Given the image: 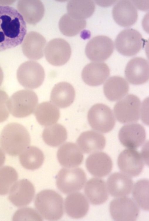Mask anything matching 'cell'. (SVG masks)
<instances>
[{
	"mask_svg": "<svg viewBox=\"0 0 149 221\" xmlns=\"http://www.w3.org/2000/svg\"><path fill=\"white\" fill-rule=\"evenodd\" d=\"M26 32L22 15L13 7L0 5V52L20 45Z\"/></svg>",
	"mask_w": 149,
	"mask_h": 221,
	"instance_id": "obj_1",
	"label": "cell"
},
{
	"mask_svg": "<svg viewBox=\"0 0 149 221\" xmlns=\"http://www.w3.org/2000/svg\"><path fill=\"white\" fill-rule=\"evenodd\" d=\"M31 138L26 129L17 123H9L0 135V146L6 153L16 156L30 145Z\"/></svg>",
	"mask_w": 149,
	"mask_h": 221,
	"instance_id": "obj_2",
	"label": "cell"
},
{
	"mask_svg": "<svg viewBox=\"0 0 149 221\" xmlns=\"http://www.w3.org/2000/svg\"><path fill=\"white\" fill-rule=\"evenodd\" d=\"M34 205L39 213L47 220H58L63 215L62 197L54 190H45L39 192L35 197Z\"/></svg>",
	"mask_w": 149,
	"mask_h": 221,
	"instance_id": "obj_3",
	"label": "cell"
},
{
	"mask_svg": "<svg viewBox=\"0 0 149 221\" xmlns=\"http://www.w3.org/2000/svg\"><path fill=\"white\" fill-rule=\"evenodd\" d=\"M38 101L33 91L28 89L18 91L9 98L7 106L9 112L14 117L22 118L32 114Z\"/></svg>",
	"mask_w": 149,
	"mask_h": 221,
	"instance_id": "obj_4",
	"label": "cell"
},
{
	"mask_svg": "<svg viewBox=\"0 0 149 221\" xmlns=\"http://www.w3.org/2000/svg\"><path fill=\"white\" fill-rule=\"evenodd\" d=\"M86 180V174L82 169L63 168L58 173L56 184L61 192L69 194L81 190Z\"/></svg>",
	"mask_w": 149,
	"mask_h": 221,
	"instance_id": "obj_5",
	"label": "cell"
},
{
	"mask_svg": "<svg viewBox=\"0 0 149 221\" xmlns=\"http://www.w3.org/2000/svg\"><path fill=\"white\" fill-rule=\"evenodd\" d=\"M87 119L90 126L98 132L106 133L114 127L115 119L113 113L108 106L97 103L92 106L87 114Z\"/></svg>",
	"mask_w": 149,
	"mask_h": 221,
	"instance_id": "obj_6",
	"label": "cell"
},
{
	"mask_svg": "<svg viewBox=\"0 0 149 221\" xmlns=\"http://www.w3.org/2000/svg\"><path fill=\"white\" fill-rule=\"evenodd\" d=\"M141 107L139 98L134 95L130 94L116 103L114 112L116 118L120 122L134 123L139 118Z\"/></svg>",
	"mask_w": 149,
	"mask_h": 221,
	"instance_id": "obj_7",
	"label": "cell"
},
{
	"mask_svg": "<svg viewBox=\"0 0 149 221\" xmlns=\"http://www.w3.org/2000/svg\"><path fill=\"white\" fill-rule=\"evenodd\" d=\"M16 76L21 85L27 88L34 89L42 84L45 74L43 68L39 63L35 61H28L19 67Z\"/></svg>",
	"mask_w": 149,
	"mask_h": 221,
	"instance_id": "obj_8",
	"label": "cell"
},
{
	"mask_svg": "<svg viewBox=\"0 0 149 221\" xmlns=\"http://www.w3.org/2000/svg\"><path fill=\"white\" fill-rule=\"evenodd\" d=\"M144 42L140 32L133 29H127L118 34L115 40V45L117 50L121 54L132 56L140 51Z\"/></svg>",
	"mask_w": 149,
	"mask_h": 221,
	"instance_id": "obj_9",
	"label": "cell"
},
{
	"mask_svg": "<svg viewBox=\"0 0 149 221\" xmlns=\"http://www.w3.org/2000/svg\"><path fill=\"white\" fill-rule=\"evenodd\" d=\"M109 209L112 218L117 221H135L140 212L136 202L126 196L112 200L110 203Z\"/></svg>",
	"mask_w": 149,
	"mask_h": 221,
	"instance_id": "obj_10",
	"label": "cell"
},
{
	"mask_svg": "<svg viewBox=\"0 0 149 221\" xmlns=\"http://www.w3.org/2000/svg\"><path fill=\"white\" fill-rule=\"evenodd\" d=\"M113 41L109 37L104 35L95 36L87 43L85 52L91 61L100 62L107 60L114 50Z\"/></svg>",
	"mask_w": 149,
	"mask_h": 221,
	"instance_id": "obj_11",
	"label": "cell"
},
{
	"mask_svg": "<svg viewBox=\"0 0 149 221\" xmlns=\"http://www.w3.org/2000/svg\"><path fill=\"white\" fill-rule=\"evenodd\" d=\"M71 53V48L69 43L61 38H55L50 41L44 50L47 61L56 66L66 63L70 59Z\"/></svg>",
	"mask_w": 149,
	"mask_h": 221,
	"instance_id": "obj_12",
	"label": "cell"
},
{
	"mask_svg": "<svg viewBox=\"0 0 149 221\" xmlns=\"http://www.w3.org/2000/svg\"><path fill=\"white\" fill-rule=\"evenodd\" d=\"M144 161L141 154L135 149H126L119 155L118 166L122 173L129 176H136L142 171Z\"/></svg>",
	"mask_w": 149,
	"mask_h": 221,
	"instance_id": "obj_13",
	"label": "cell"
},
{
	"mask_svg": "<svg viewBox=\"0 0 149 221\" xmlns=\"http://www.w3.org/2000/svg\"><path fill=\"white\" fill-rule=\"evenodd\" d=\"M118 136L120 142L124 146L128 148L134 149L144 142L145 131L144 127L140 124L129 123L121 128Z\"/></svg>",
	"mask_w": 149,
	"mask_h": 221,
	"instance_id": "obj_14",
	"label": "cell"
},
{
	"mask_svg": "<svg viewBox=\"0 0 149 221\" xmlns=\"http://www.w3.org/2000/svg\"><path fill=\"white\" fill-rule=\"evenodd\" d=\"M35 193V187L32 183L27 179H22L16 182L12 186L8 198L15 206L22 207L32 201Z\"/></svg>",
	"mask_w": 149,
	"mask_h": 221,
	"instance_id": "obj_15",
	"label": "cell"
},
{
	"mask_svg": "<svg viewBox=\"0 0 149 221\" xmlns=\"http://www.w3.org/2000/svg\"><path fill=\"white\" fill-rule=\"evenodd\" d=\"M125 72L126 79L131 84L144 83L149 79L148 62L142 57L134 58L127 63Z\"/></svg>",
	"mask_w": 149,
	"mask_h": 221,
	"instance_id": "obj_16",
	"label": "cell"
},
{
	"mask_svg": "<svg viewBox=\"0 0 149 221\" xmlns=\"http://www.w3.org/2000/svg\"><path fill=\"white\" fill-rule=\"evenodd\" d=\"M85 165L87 170L92 175L101 178L110 173L113 163L111 158L107 154L99 151L92 153L87 158Z\"/></svg>",
	"mask_w": 149,
	"mask_h": 221,
	"instance_id": "obj_17",
	"label": "cell"
},
{
	"mask_svg": "<svg viewBox=\"0 0 149 221\" xmlns=\"http://www.w3.org/2000/svg\"><path fill=\"white\" fill-rule=\"evenodd\" d=\"M113 18L119 25L128 27L133 25L138 18L137 10L132 1L120 0L114 6Z\"/></svg>",
	"mask_w": 149,
	"mask_h": 221,
	"instance_id": "obj_18",
	"label": "cell"
},
{
	"mask_svg": "<svg viewBox=\"0 0 149 221\" xmlns=\"http://www.w3.org/2000/svg\"><path fill=\"white\" fill-rule=\"evenodd\" d=\"M107 65L103 62H94L87 65L82 72L84 82L91 86H97L102 84L110 75Z\"/></svg>",
	"mask_w": 149,
	"mask_h": 221,
	"instance_id": "obj_19",
	"label": "cell"
},
{
	"mask_svg": "<svg viewBox=\"0 0 149 221\" xmlns=\"http://www.w3.org/2000/svg\"><path fill=\"white\" fill-rule=\"evenodd\" d=\"M107 187L110 194L115 197L126 196L130 194L133 182L130 176L123 173L116 172L108 178Z\"/></svg>",
	"mask_w": 149,
	"mask_h": 221,
	"instance_id": "obj_20",
	"label": "cell"
},
{
	"mask_svg": "<svg viewBox=\"0 0 149 221\" xmlns=\"http://www.w3.org/2000/svg\"><path fill=\"white\" fill-rule=\"evenodd\" d=\"M58 161L62 166L67 168L77 167L84 159L82 152L75 143L67 142L58 149L57 153Z\"/></svg>",
	"mask_w": 149,
	"mask_h": 221,
	"instance_id": "obj_21",
	"label": "cell"
},
{
	"mask_svg": "<svg viewBox=\"0 0 149 221\" xmlns=\"http://www.w3.org/2000/svg\"><path fill=\"white\" fill-rule=\"evenodd\" d=\"M77 143L82 153L90 154L103 149L106 140L104 135L99 132L88 130L80 135L77 139Z\"/></svg>",
	"mask_w": 149,
	"mask_h": 221,
	"instance_id": "obj_22",
	"label": "cell"
},
{
	"mask_svg": "<svg viewBox=\"0 0 149 221\" xmlns=\"http://www.w3.org/2000/svg\"><path fill=\"white\" fill-rule=\"evenodd\" d=\"M65 208L67 215L71 218L79 219L84 217L89 209V204L82 193L74 192L68 195L65 201Z\"/></svg>",
	"mask_w": 149,
	"mask_h": 221,
	"instance_id": "obj_23",
	"label": "cell"
},
{
	"mask_svg": "<svg viewBox=\"0 0 149 221\" xmlns=\"http://www.w3.org/2000/svg\"><path fill=\"white\" fill-rule=\"evenodd\" d=\"M75 95V90L70 83L62 82L56 84L51 91L50 99L57 106L64 108L73 102Z\"/></svg>",
	"mask_w": 149,
	"mask_h": 221,
	"instance_id": "obj_24",
	"label": "cell"
},
{
	"mask_svg": "<svg viewBox=\"0 0 149 221\" xmlns=\"http://www.w3.org/2000/svg\"><path fill=\"white\" fill-rule=\"evenodd\" d=\"M84 192L89 200L93 205L102 204L108 199V192L106 183L100 178L89 179L86 184Z\"/></svg>",
	"mask_w": 149,
	"mask_h": 221,
	"instance_id": "obj_25",
	"label": "cell"
},
{
	"mask_svg": "<svg viewBox=\"0 0 149 221\" xmlns=\"http://www.w3.org/2000/svg\"><path fill=\"white\" fill-rule=\"evenodd\" d=\"M129 85L123 77L118 76L110 77L103 86L104 93L110 101H115L123 98L128 93Z\"/></svg>",
	"mask_w": 149,
	"mask_h": 221,
	"instance_id": "obj_26",
	"label": "cell"
},
{
	"mask_svg": "<svg viewBox=\"0 0 149 221\" xmlns=\"http://www.w3.org/2000/svg\"><path fill=\"white\" fill-rule=\"evenodd\" d=\"M38 123L41 125L50 126L57 122L60 117L59 109L51 103L46 101L38 104L34 111Z\"/></svg>",
	"mask_w": 149,
	"mask_h": 221,
	"instance_id": "obj_27",
	"label": "cell"
},
{
	"mask_svg": "<svg viewBox=\"0 0 149 221\" xmlns=\"http://www.w3.org/2000/svg\"><path fill=\"white\" fill-rule=\"evenodd\" d=\"M68 14L77 20H83L94 13L95 5L92 0H70L67 4Z\"/></svg>",
	"mask_w": 149,
	"mask_h": 221,
	"instance_id": "obj_28",
	"label": "cell"
},
{
	"mask_svg": "<svg viewBox=\"0 0 149 221\" xmlns=\"http://www.w3.org/2000/svg\"><path fill=\"white\" fill-rule=\"evenodd\" d=\"M44 159L43 152L34 146H28L20 154L19 156L21 165L26 169L31 170L40 168L42 165Z\"/></svg>",
	"mask_w": 149,
	"mask_h": 221,
	"instance_id": "obj_29",
	"label": "cell"
},
{
	"mask_svg": "<svg viewBox=\"0 0 149 221\" xmlns=\"http://www.w3.org/2000/svg\"><path fill=\"white\" fill-rule=\"evenodd\" d=\"M27 47L24 54L29 58L38 60L43 56L44 49L46 40L41 34L35 32H32L27 36Z\"/></svg>",
	"mask_w": 149,
	"mask_h": 221,
	"instance_id": "obj_30",
	"label": "cell"
},
{
	"mask_svg": "<svg viewBox=\"0 0 149 221\" xmlns=\"http://www.w3.org/2000/svg\"><path fill=\"white\" fill-rule=\"evenodd\" d=\"M43 140L47 145L53 147L61 145L67 138L66 128L59 124L52 125L45 127L42 134Z\"/></svg>",
	"mask_w": 149,
	"mask_h": 221,
	"instance_id": "obj_31",
	"label": "cell"
},
{
	"mask_svg": "<svg viewBox=\"0 0 149 221\" xmlns=\"http://www.w3.org/2000/svg\"><path fill=\"white\" fill-rule=\"evenodd\" d=\"M86 24L85 19H75L66 14L60 18L59 22V28L63 35L72 36L77 35L83 29Z\"/></svg>",
	"mask_w": 149,
	"mask_h": 221,
	"instance_id": "obj_32",
	"label": "cell"
},
{
	"mask_svg": "<svg viewBox=\"0 0 149 221\" xmlns=\"http://www.w3.org/2000/svg\"><path fill=\"white\" fill-rule=\"evenodd\" d=\"M133 195L136 202L145 210H149V180H139L135 184Z\"/></svg>",
	"mask_w": 149,
	"mask_h": 221,
	"instance_id": "obj_33",
	"label": "cell"
},
{
	"mask_svg": "<svg viewBox=\"0 0 149 221\" xmlns=\"http://www.w3.org/2000/svg\"><path fill=\"white\" fill-rule=\"evenodd\" d=\"M18 178L15 169L9 166L0 168V195L7 194Z\"/></svg>",
	"mask_w": 149,
	"mask_h": 221,
	"instance_id": "obj_34",
	"label": "cell"
},
{
	"mask_svg": "<svg viewBox=\"0 0 149 221\" xmlns=\"http://www.w3.org/2000/svg\"><path fill=\"white\" fill-rule=\"evenodd\" d=\"M27 2L26 19L30 23L35 24L43 17L45 10L43 5L38 0L30 1Z\"/></svg>",
	"mask_w": 149,
	"mask_h": 221,
	"instance_id": "obj_35",
	"label": "cell"
},
{
	"mask_svg": "<svg viewBox=\"0 0 149 221\" xmlns=\"http://www.w3.org/2000/svg\"><path fill=\"white\" fill-rule=\"evenodd\" d=\"M13 221H42L43 219L39 213L30 207H24L17 210L13 217Z\"/></svg>",
	"mask_w": 149,
	"mask_h": 221,
	"instance_id": "obj_36",
	"label": "cell"
},
{
	"mask_svg": "<svg viewBox=\"0 0 149 221\" xmlns=\"http://www.w3.org/2000/svg\"><path fill=\"white\" fill-rule=\"evenodd\" d=\"M9 99L7 93L0 90V123L6 120L9 116V112L7 106Z\"/></svg>",
	"mask_w": 149,
	"mask_h": 221,
	"instance_id": "obj_37",
	"label": "cell"
},
{
	"mask_svg": "<svg viewBox=\"0 0 149 221\" xmlns=\"http://www.w3.org/2000/svg\"><path fill=\"white\" fill-rule=\"evenodd\" d=\"M5 160V155L4 152L0 148V167L4 163Z\"/></svg>",
	"mask_w": 149,
	"mask_h": 221,
	"instance_id": "obj_38",
	"label": "cell"
},
{
	"mask_svg": "<svg viewBox=\"0 0 149 221\" xmlns=\"http://www.w3.org/2000/svg\"><path fill=\"white\" fill-rule=\"evenodd\" d=\"M95 1L97 2V4L100 6H103L104 4H105L104 5L105 6H106V5L107 6L111 5L112 4H113L114 2V1H110L109 2L108 1L107 2H101V1Z\"/></svg>",
	"mask_w": 149,
	"mask_h": 221,
	"instance_id": "obj_39",
	"label": "cell"
}]
</instances>
